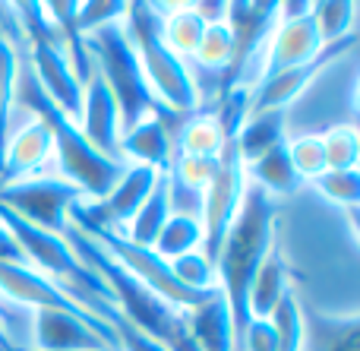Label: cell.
<instances>
[{
	"label": "cell",
	"instance_id": "obj_2",
	"mask_svg": "<svg viewBox=\"0 0 360 351\" xmlns=\"http://www.w3.org/2000/svg\"><path fill=\"white\" fill-rule=\"evenodd\" d=\"M63 241H67V244L73 247L76 257L108 285L114 310H117L130 326H136L139 333H146L155 342H162L168 351H196V342H193V336H190L184 310L171 307L168 301L152 295L146 285H139L124 266L114 263V260L76 225L63 228Z\"/></svg>",
	"mask_w": 360,
	"mask_h": 351
},
{
	"label": "cell",
	"instance_id": "obj_20",
	"mask_svg": "<svg viewBox=\"0 0 360 351\" xmlns=\"http://www.w3.org/2000/svg\"><path fill=\"white\" fill-rule=\"evenodd\" d=\"M247 168V177L250 184H256V187H262L269 196H291L297 193V187L304 181L297 177V171H294L291 165V155H288V139L285 143H278L275 149H269L266 155H259L253 165H243Z\"/></svg>",
	"mask_w": 360,
	"mask_h": 351
},
{
	"label": "cell",
	"instance_id": "obj_6",
	"mask_svg": "<svg viewBox=\"0 0 360 351\" xmlns=\"http://www.w3.org/2000/svg\"><path fill=\"white\" fill-rule=\"evenodd\" d=\"M243 190H247V168H243L240 155H237L234 143H224L221 158H218V171L209 184H205L202 196H199V225H202V253L212 266H215L218 247H221L228 228L234 225L237 212L243 203Z\"/></svg>",
	"mask_w": 360,
	"mask_h": 351
},
{
	"label": "cell",
	"instance_id": "obj_30",
	"mask_svg": "<svg viewBox=\"0 0 360 351\" xmlns=\"http://www.w3.org/2000/svg\"><path fill=\"white\" fill-rule=\"evenodd\" d=\"M168 266H171L174 279H177L180 285H184V288H190V291H212V288H218V282H215V266L205 260L202 250L171 260Z\"/></svg>",
	"mask_w": 360,
	"mask_h": 351
},
{
	"label": "cell",
	"instance_id": "obj_15",
	"mask_svg": "<svg viewBox=\"0 0 360 351\" xmlns=\"http://www.w3.org/2000/svg\"><path fill=\"white\" fill-rule=\"evenodd\" d=\"M54 158V143L41 120L25 124L16 136L6 139V152L0 162V187L4 184H19L29 177H41L44 165Z\"/></svg>",
	"mask_w": 360,
	"mask_h": 351
},
{
	"label": "cell",
	"instance_id": "obj_27",
	"mask_svg": "<svg viewBox=\"0 0 360 351\" xmlns=\"http://www.w3.org/2000/svg\"><path fill=\"white\" fill-rule=\"evenodd\" d=\"M323 152H326V171H351L357 168L360 158V136L351 124H338L326 130L323 136Z\"/></svg>",
	"mask_w": 360,
	"mask_h": 351
},
{
	"label": "cell",
	"instance_id": "obj_11",
	"mask_svg": "<svg viewBox=\"0 0 360 351\" xmlns=\"http://www.w3.org/2000/svg\"><path fill=\"white\" fill-rule=\"evenodd\" d=\"M0 298L25 310H70L76 317H92L82 304H76L67 291L48 276L35 272L25 263H0ZM98 320V317H95ZM105 323V320H101Z\"/></svg>",
	"mask_w": 360,
	"mask_h": 351
},
{
	"label": "cell",
	"instance_id": "obj_23",
	"mask_svg": "<svg viewBox=\"0 0 360 351\" xmlns=\"http://www.w3.org/2000/svg\"><path fill=\"white\" fill-rule=\"evenodd\" d=\"M152 250L162 260H168V263L177 257H186V253L202 250V225H199V219L193 212H171V219L165 222Z\"/></svg>",
	"mask_w": 360,
	"mask_h": 351
},
{
	"label": "cell",
	"instance_id": "obj_12",
	"mask_svg": "<svg viewBox=\"0 0 360 351\" xmlns=\"http://www.w3.org/2000/svg\"><path fill=\"white\" fill-rule=\"evenodd\" d=\"M266 44L269 48H266V57H262V70H259V76H256V86L278 73H285V70H294V67H300V63L313 60V57L326 48V44L319 42L313 13L294 19V23H275Z\"/></svg>",
	"mask_w": 360,
	"mask_h": 351
},
{
	"label": "cell",
	"instance_id": "obj_3",
	"mask_svg": "<svg viewBox=\"0 0 360 351\" xmlns=\"http://www.w3.org/2000/svg\"><path fill=\"white\" fill-rule=\"evenodd\" d=\"M16 98L22 101L32 111V117L41 120L51 133V143H54V155L60 165L63 181H70L73 187H79V193L86 196V203H98L111 193V187L117 184V177L124 174L127 165L114 162L111 155L98 152L86 136H82L79 124L67 117L48 95L38 89L35 76H32L29 63L22 67V57H19V82H16Z\"/></svg>",
	"mask_w": 360,
	"mask_h": 351
},
{
	"label": "cell",
	"instance_id": "obj_35",
	"mask_svg": "<svg viewBox=\"0 0 360 351\" xmlns=\"http://www.w3.org/2000/svg\"><path fill=\"white\" fill-rule=\"evenodd\" d=\"M313 10V4L307 0H294V4H278V23H294V19L307 16Z\"/></svg>",
	"mask_w": 360,
	"mask_h": 351
},
{
	"label": "cell",
	"instance_id": "obj_1",
	"mask_svg": "<svg viewBox=\"0 0 360 351\" xmlns=\"http://www.w3.org/2000/svg\"><path fill=\"white\" fill-rule=\"evenodd\" d=\"M275 215H278V206H275L272 196L247 181L240 212H237L234 225L228 228L221 247H218L215 282L224 304H228L231 323H234V351L243 348V333L250 326V285H253L259 263L275 244Z\"/></svg>",
	"mask_w": 360,
	"mask_h": 351
},
{
	"label": "cell",
	"instance_id": "obj_7",
	"mask_svg": "<svg viewBox=\"0 0 360 351\" xmlns=\"http://www.w3.org/2000/svg\"><path fill=\"white\" fill-rule=\"evenodd\" d=\"M76 203H86V196L63 177H29L0 187V206L51 234H63V228L70 225V209Z\"/></svg>",
	"mask_w": 360,
	"mask_h": 351
},
{
	"label": "cell",
	"instance_id": "obj_21",
	"mask_svg": "<svg viewBox=\"0 0 360 351\" xmlns=\"http://www.w3.org/2000/svg\"><path fill=\"white\" fill-rule=\"evenodd\" d=\"M16 82H19V51L13 42V16L10 23L0 19V162L10 139V114L16 101Z\"/></svg>",
	"mask_w": 360,
	"mask_h": 351
},
{
	"label": "cell",
	"instance_id": "obj_28",
	"mask_svg": "<svg viewBox=\"0 0 360 351\" xmlns=\"http://www.w3.org/2000/svg\"><path fill=\"white\" fill-rule=\"evenodd\" d=\"M231 54H234V42H231L228 25H224V23H212V25H205L202 42H199L193 60L221 79V73L228 70V63H231Z\"/></svg>",
	"mask_w": 360,
	"mask_h": 351
},
{
	"label": "cell",
	"instance_id": "obj_16",
	"mask_svg": "<svg viewBox=\"0 0 360 351\" xmlns=\"http://www.w3.org/2000/svg\"><path fill=\"white\" fill-rule=\"evenodd\" d=\"M291 288L288 285V263L281 257L278 244H272V250L266 253V260L259 263L253 276V285H250V295H247V310H250V320H269L275 310V304L281 301V295Z\"/></svg>",
	"mask_w": 360,
	"mask_h": 351
},
{
	"label": "cell",
	"instance_id": "obj_33",
	"mask_svg": "<svg viewBox=\"0 0 360 351\" xmlns=\"http://www.w3.org/2000/svg\"><path fill=\"white\" fill-rule=\"evenodd\" d=\"M114 333H117L120 351H168L162 342H155L152 336H146V333H139L136 326H130L124 317L114 320Z\"/></svg>",
	"mask_w": 360,
	"mask_h": 351
},
{
	"label": "cell",
	"instance_id": "obj_9",
	"mask_svg": "<svg viewBox=\"0 0 360 351\" xmlns=\"http://www.w3.org/2000/svg\"><path fill=\"white\" fill-rule=\"evenodd\" d=\"M32 351H120L117 333L95 317L70 310H32Z\"/></svg>",
	"mask_w": 360,
	"mask_h": 351
},
{
	"label": "cell",
	"instance_id": "obj_25",
	"mask_svg": "<svg viewBox=\"0 0 360 351\" xmlns=\"http://www.w3.org/2000/svg\"><path fill=\"white\" fill-rule=\"evenodd\" d=\"M272 333H275V348L278 351H300L304 348V307H300L297 295L291 288L281 295V301L275 304L272 317Z\"/></svg>",
	"mask_w": 360,
	"mask_h": 351
},
{
	"label": "cell",
	"instance_id": "obj_31",
	"mask_svg": "<svg viewBox=\"0 0 360 351\" xmlns=\"http://www.w3.org/2000/svg\"><path fill=\"white\" fill-rule=\"evenodd\" d=\"M288 155L291 165L297 171L300 181H313L326 171V152H323V139L319 136H297L294 143H288Z\"/></svg>",
	"mask_w": 360,
	"mask_h": 351
},
{
	"label": "cell",
	"instance_id": "obj_24",
	"mask_svg": "<svg viewBox=\"0 0 360 351\" xmlns=\"http://www.w3.org/2000/svg\"><path fill=\"white\" fill-rule=\"evenodd\" d=\"M202 32H205V19L196 13V6H174L168 16H162V42L174 51L180 60L196 54Z\"/></svg>",
	"mask_w": 360,
	"mask_h": 351
},
{
	"label": "cell",
	"instance_id": "obj_13",
	"mask_svg": "<svg viewBox=\"0 0 360 351\" xmlns=\"http://www.w3.org/2000/svg\"><path fill=\"white\" fill-rule=\"evenodd\" d=\"M79 130L89 143L98 152L111 155L114 162L120 158V111L114 101L108 82L101 79V73L92 67V76L82 86V114H79Z\"/></svg>",
	"mask_w": 360,
	"mask_h": 351
},
{
	"label": "cell",
	"instance_id": "obj_4",
	"mask_svg": "<svg viewBox=\"0 0 360 351\" xmlns=\"http://www.w3.org/2000/svg\"><path fill=\"white\" fill-rule=\"evenodd\" d=\"M124 32L139 57L143 76L149 82L158 105L177 117H193L199 111V86L186 60L162 42V10L155 4H127Z\"/></svg>",
	"mask_w": 360,
	"mask_h": 351
},
{
	"label": "cell",
	"instance_id": "obj_32",
	"mask_svg": "<svg viewBox=\"0 0 360 351\" xmlns=\"http://www.w3.org/2000/svg\"><path fill=\"white\" fill-rule=\"evenodd\" d=\"M127 13V4L124 0H98V4H79L76 6V23H79L82 35L89 32L101 29V25H111V23H120Z\"/></svg>",
	"mask_w": 360,
	"mask_h": 351
},
{
	"label": "cell",
	"instance_id": "obj_17",
	"mask_svg": "<svg viewBox=\"0 0 360 351\" xmlns=\"http://www.w3.org/2000/svg\"><path fill=\"white\" fill-rule=\"evenodd\" d=\"M243 165H253L259 155L285 143V111H253L231 139Z\"/></svg>",
	"mask_w": 360,
	"mask_h": 351
},
{
	"label": "cell",
	"instance_id": "obj_8",
	"mask_svg": "<svg viewBox=\"0 0 360 351\" xmlns=\"http://www.w3.org/2000/svg\"><path fill=\"white\" fill-rule=\"evenodd\" d=\"M275 23H278V4H228L224 10V25L231 32V42H234V54H231L228 70L218 79V98L231 89L243 86L250 67L256 63L259 54V44L269 42Z\"/></svg>",
	"mask_w": 360,
	"mask_h": 351
},
{
	"label": "cell",
	"instance_id": "obj_18",
	"mask_svg": "<svg viewBox=\"0 0 360 351\" xmlns=\"http://www.w3.org/2000/svg\"><path fill=\"white\" fill-rule=\"evenodd\" d=\"M171 212H174V206H171L168 174H158L155 187L149 190V196H146V203L139 206V212L130 219L124 238L130 241V244H136V247H152L155 244V238L162 234L165 222L171 219Z\"/></svg>",
	"mask_w": 360,
	"mask_h": 351
},
{
	"label": "cell",
	"instance_id": "obj_29",
	"mask_svg": "<svg viewBox=\"0 0 360 351\" xmlns=\"http://www.w3.org/2000/svg\"><path fill=\"white\" fill-rule=\"evenodd\" d=\"M313 187L332 200L335 206H345V209H357L360 203V177H357V168L351 171H323L319 177H313Z\"/></svg>",
	"mask_w": 360,
	"mask_h": 351
},
{
	"label": "cell",
	"instance_id": "obj_19",
	"mask_svg": "<svg viewBox=\"0 0 360 351\" xmlns=\"http://www.w3.org/2000/svg\"><path fill=\"white\" fill-rule=\"evenodd\" d=\"M357 317L304 314V348L300 351H357Z\"/></svg>",
	"mask_w": 360,
	"mask_h": 351
},
{
	"label": "cell",
	"instance_id": "obj_5",
	"mask_svg": "<svg viewBox=\"0 0 360 351\" xmlns=\"http://www.w3.org/2000/svg\"><path fill=\"white\" fill-rule=\"evenodd\" d=\"M86 51L92 57L95 70L101 73V79L108 82L114 101H117L120 136L127 130H133L136 124H143L146 117H177L168 108L158 105V98L152 95L149 82L143 76V67H139V57L124 32V23H111L89 32Z\"/></svg>",
	"mask_w": 360,
	"mask_h": 351
},
{
	"label": "cell",
	"instance_id": "obj_34",
	"mask_svg": "<svg viewBox=\"0 0 360 351\" xmlns=\"http://www.w3.org/2000/svg\"><path fill=\"white\" fill-rule=\"evenodd\" d=\"M0 263H25L22 260V250H19L16 238L0 225Z\"/></svg>",
	"mask_w": 360,
	"mask_h": 351
},
{
	"label": "cell",
	"instance_id": "obj_26",
	"mask_svg": "<svg viewBox=\"0 0 360 351\" xmlns=\"http://www.w3.org/2000/svg\"><path fill=\"white\" fill-rule=\"evenodd\" d=\"M313 23H316L319 42L323 44H335L345 38L354 35V13L357 4L351 0H326V4H313Z\"/></svg>",
	"mask_w": 360,
	"mask_h": 351
},
{
	"label": "cell",
	"instance_id": "obj_22",
	"mask_svg": "<svg viewBox=\"0 0 360 351\" xmlns=\"http://www.w3.org/2000/svg\"><path fill=\"white\" fill-rule=\"evenodd\" d=\"M177 149L174 155H186V158H218L224 149V133L218 127V120L212 114H193L184 124L177 127Z\"/></svg>",
	"mask_w": 360,
	"mask_h": 351
},
{
	"label": "cell",
	"instance_id": "obj_14",
	"mask_svg": "<svg viewBox=\"0 0 360 351\" xmlns=\"http://www.w3.org/2000/svg\"><path fill=\"white\" fill-rule=\"evenodd\" d=\"M171 120L180 127L186 117H146L133 130L120 136V158L124 165H143L158 174L171 171V158H174V133H171Z\"/></svg>",
	"mask_w": 360,
	"mask_h": 351
},
{
	"label": "cell",
	"instance_id": "obj_36",
	"mask_svg": "<svg viewBox=\"0 0 360 351\" xmlns=\"http://www.w3.org/2000/svg\"><path fill=\"white\" fill-rule=\"evenodd\" d=\"M0 351H32V348H19V345H10V342H4V345H0Z\"/></svg>",
	"mask_w": 360,
	"mask_h": 351
},
{
	"label": "cell",
	"instance_id": "obj_10",
	"mask_svg": "<svg viewBox=\"0 0 360 351\" xmlns=\"http://www.w3.org/2000/svg\"><path fill=\"white\" fill-rule=\"evenodd\" d=\"M354 42H357V35L345 38V42H335V44H326L313 60L300 63V67H294V70H285V73L253 86L250 89V114L253 111H285L294 98H300V95L307 92V86H310L329 63H335L342 54L354 51Z\"/></svg>",
	"mask_w": 360,
	"mask_h": 351
}]
</instances>
